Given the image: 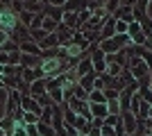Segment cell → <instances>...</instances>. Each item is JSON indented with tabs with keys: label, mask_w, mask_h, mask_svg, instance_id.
Wrapping results in <instances>:
<instances>
[{
	"label": "cell",
	"mask_w": 152,
	"mask_h": 136,
	"mask_svg": "<svg viewBox=\"0 0 152 136\" xmlns=\"http://www.w3.org/2000/svg\"><path fill=\"white\" fill-rule=\"evenodd\" d=\"M129 41V34H116V36H111L109 41H100V50L107 55V57H111L114 52H121L123 45Z\"/></svg>",
	"instance_id": "6da1fadb"
},
{
	"label": "cell",
	"mask_w": 152,
	"mask_h": 136,
	"mask_svg": "<svg viewBox=\"0 0 152 136\" xmlns=\"http://www.w3.org/2000/svg\"><path fill=\"white\" fill-rule=\"evenodd\" d=\"M129 73L132 77H143V75H150V68L141 57H129Z\"/></svg>",
	"instance_id": "7a4b0ae2"
},
{
	"label": "cell",
	"mask_w": 152,
	"mask_h": 136,
	"mask_svg": "<svg viewBox=\"0 0 152 136\" xmlns=\"http://www.w3.org/2000/svg\"><path fill=\"white\" fill-rule=\"evenodd\" d=\"M91 64H93V73L104 75V71H107V55H104L102 50H93V55H91Z\"/></svg>",
	"instance_id": "3957f363"
},
{
	"label": "cell",
	"mask_w": 152,
	"mask_h": 136,
	"mask_svg": "<svg viewBox=\"0 0 152 136\" xmlns=\"http://www.w3.org/2000/svg\"><path fill=\"white\" fill-rule=\"evenodd\" d=\"M20 109L30 111V113H37V116H41V111H43L34 97H32V95H23V93H20Z\"/></svg>",
	"instance_id": "277c9868"
},
{
	"label": "cell",
	"mask_w": 152,
	"mask_h": 136,
	"mask_svg": "<svg viewBox=\"0 0 152 136\" xmlns=\"http://www.w3.org/2000/svg\"><path fill=\"white\" fill-rule=\"evenodd\" d=\"M27 93H30L32 97H39V95H43V93H48V79H37V82H32V84L27 86Z\"/></svg>",
	"instance_id": "5b68a950"
},
{
	"label": "cell",
	"mask_w": 152,
	"mask_h": 136,
	"mask_svg": "<svg viewBox=\"0 0 152 136\" xmlns=\"http://www.w3.org/2000/svg\"><path fill=\"white\" fill-rule=\"evenodd\" d=\"M37 79H45L41 68H23V82H25L27 86H30L32 82H37Z\"/></svg>",
	"instance_id": "8992f818"
},
{
	"label": "cell",
	"mask_w": 152,
	"mask_h": 136,
	"mask_svg": "<svg viewBox=\"0 0 152 136\" xmlns=\"http://www.w3.org/2000/svg\"><path fill=\"white\" fill-rule=\"evenodd\" d=\"M75 73H77V77L91 75V73H93V64H91V57H84V59H80V64L75 66Z\"/></svg>",
	"instance_id": "52a82bcc"
},
{
	"label": "cell",
	"mask_w": 152,
	"mask_h": 136,
	"mask_svg": "<svg viewBox=\"0 0 152 136\" xmlns=\"http://www.w3.org/2000/svg\"><path fill=\"white\" fill-rule=\"evenodd\" d=\"M114 32H116V18H114V16H109V18L104 20V25H102V32H100L102 41H109Z\"/></svg>",
	"instance_id": "ba28073f"
},
{
	"label": "cell",
	"mask_w": 152,
	"mask_h": 136,
	"mask_svg": "<svg viewBox=\"0 0 152 136\" xmlns=\"http://www.w3.org/2000/svg\"><path fill=\"white\" fill-rule=\"evenodd\" d=\"M18 52L20 55H34V57H41V48H39L34 41H25V43L18 45Z\"/></svg>",
	"instance_id": "9c48e42d"
},
{
	"label": "cell",
	"mask_w": 152,
	"mask_h": 136,
	"mask_svg": "<svg viewBox=\"0 0 152 136\" xmlns=\"http://www.w3.org/2000/svg\"><path fill=\"white\" fill-rule=\"evenodd\" d=\"M109 116L107 104H91V118H98V120H104Z\"/></svg>",
	"instance_id": "30bf717a"
},
{
	"label": "cell",
	"mask_w": 152,
	"mask_h": 136,
	"mask_svg": "<svg viewBox=\"0 0 152 136\" xmlns=\"http://www.w3.org/2000/svg\"><path fill=\"white\" fill-rule=\"evenodd\" d=\"M39 48H41V52L43 50H52V48H59V41H57V34H48L41 43H39Z\"/></svg>",
	"instance_id": "8fae6325"
},
{
	"label": "cell",
	"mask_w": 152,
	"mask_h": 136,
	"mask_svg": "<svg viewBox=\"0 0 152 136\" xmlns=\"http://www.w3.org/2000/svg\"><path fill=\"white\" fill-rule=\"evenodd\" d=\"M37 129H39V136H57V134H55V127H52V125L37 123Z\"/></svg>",
	"instance_id": "7c38bea8"
},
{
	"label": "cell",
	"mask_w": 152,
	"mask_h": 136,
	"mask_svg": "<svg viewBox=\"0 0 152 136\" xmlns=\"http://www.w3.org/2000/svg\"><path fill=\"white\" fill-rule=\"evenodd\" d=\"M5 109H7V89H0V120L5 118Z\"/></svg>",
	"instance_id": "4fadbf2b"
},
{
	"label": "cell",
	"mask_w": 152,
	"mask_h": 136,
	"mask_svg": "<svg viewBox=\"0 0 152 136\" xmlns=\"http://www.w3.org/2000/svg\"><path fill=\"white\" fill-rule=\"evenodd\" d=\"M116 32H118V34H125V32H127V23H123V20H116Z\"/></svg>",
	"instance_id": "5bb4252c"
},
{
	"label": "cell",
	"mask_w": 152,
	"mask_h": 136,
	"mask_svg": "<svg viewBox=\"0 0 152 136\" xmlns=\"http://www.w3.org/2000/svg\"><path fill=\"white\" fill-rule=\"evenodd\" d=\"M9 39V36H7V32H2V30H0V48H2V45H5V41Z\"/></svg>",
	"instance_id": "9a60e30c"
},
{
	"label": "cell",
	"mask_w": 152,
	"mask_h": 136,
	"mask_svg": "<svg viewBox=\"0 0 152 136\" xmlns=\"http://www.w3.org/2000/svg\"><path fill=\"white\" fill-rule=\"evenodd\" d=\"M145 16H148V18H152V2H148V5H145Z\"/></svg>",
	"instance_id": "2e32d148"
},
{
	"label": "cell",
	"mask_w": 152,
	"mask_h": 136,
	"mask_svg": "<svg viewBox=\"0 0 152 136\" xmlns=\"http://www.w3.org/2000/svg\"><path fill=\"white\" fill-rule=\"evenodd\" d=\"M145 127H150L148 132H152V120H145Z\"/></svg>",
	"instance_id": "e0dca14e"
},
{
	"label": "cell",
	"mask_w": 152,
	"mask_h": 136,
	"mask_svg": "<svg viewBox=\"0 0 152 136\" xmlns=\"http://www.w3.org/2000/svg\"><path fill=\"white\" fill-rule=\"evenodd\" d=\"M0 136H5V132H2V127H0Z\"/></svg>",
	"instance_id": "ac0fdd59"
},
{
	"label": "cell",
	"mask_w": 152,
	"mask_h": 136,
	"mask_svg": "<svg viewBox=\"0 0 152 136\" xmlns=\"http://www.w3.org/2000/svg\"><path fill=\"white\" fill-rule=\"evenodd\" d=\"M150 77H152V73H150ZM150 91H152V86H150Z\"/></svg>",
	"instance_id": "d6986e66"
},
{
	"label": "cell",
	"mask_w": 152,
	"mask_h": 136,
	"mask_svg": "<svg viewBox=\"0 0 152 136\" xmlns=\"http://www.w3.org/2000/svg\"><path fill=\"white\" fill-rule=\"evenodd\" d=\"M148 136H150V134H148Z\"/></svg>",
	"instance_id": "ffe728a7"
}]
</instances>
